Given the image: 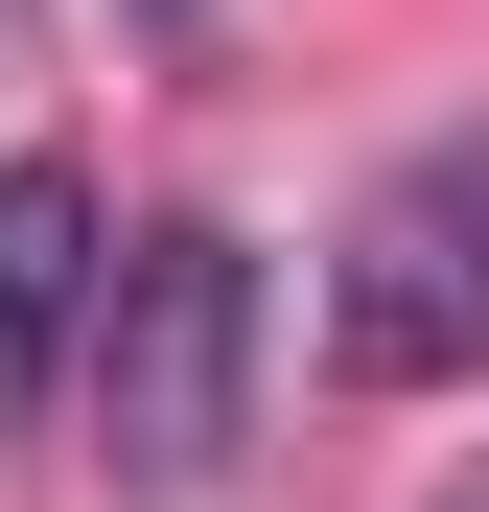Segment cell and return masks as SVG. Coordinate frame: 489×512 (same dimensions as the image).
Wrapping results in <instances>:
<instances>
[{"instance_id": "6da1fadb", "label": "cell", "mask_w": 489, "mask_h": 512, "mask_svg": "<svg viewBox=\"0 0 489 512\" xmlns=\"http://www.w3.org/2000/svg\"><path fill=\"white\" fill-rule=\"evenodd\" d=\"M70 373H94V443L140 512H210L233 443H257V256H233L210 210H163L94 256V326H70Z\"/></svg>"}, {"instance_id": "7a4b0ae2", "label": "cell", "mask_w": 489, "mask_h": 512, "mask_svg": "<svg viewBox=\"0 0 489 512\" xmlns=\"http://www.w3.org/2000/svg\"><path fill=\"white\" fill-rule=\"evenodd\" d=\"M326 373L350 396H489V117L396 140L326 233Z\"/></svg>"}, {"instance_id": "3957f363", "label": "cell", "mask_w": 489, "mask_h": 512, "mask_svg": "<svg viewBox=\"0 0 489 512\" xmlns=\"http://www.w3.org/2000/svg\"><path fill=\"white\" fill-rule=\"evenodd\" d=\"M94 256H117V233H94V163H47V140H24V163H0V443H24V419L70 396Z\"/></svg>"}, {"instance_id": "277c9868", "label": "cell", "mask_w": 489, "mask_h": 512, "mask_svg": "<svg viewBox=\"0 0 489 512\" xmlns=\"http://www.w3.org/2000/svg\"><path fill=\"white\" fill-rule=\"evenodd\" d=\"M140 24H187V0H140Z\"/></svg>"}]
</instances>
